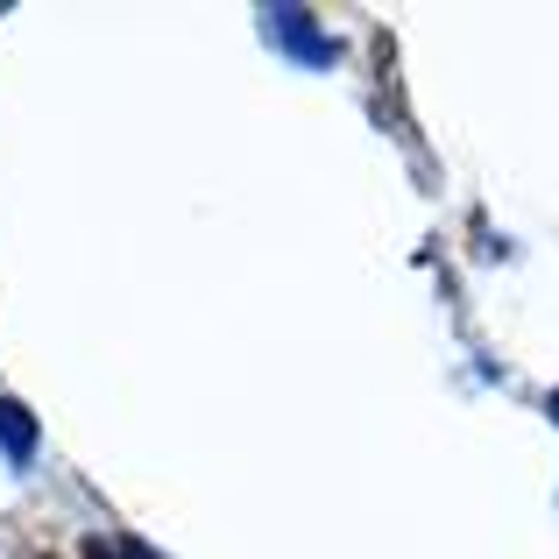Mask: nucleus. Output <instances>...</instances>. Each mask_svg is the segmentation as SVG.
<instances>
[{
    "instance_id": "nucleus-1",
    "label": "nucleus",
    "mask_w": 559,
    "mask_h": 559,
    "mask_svg": "<svg viewBox=\"0 0 559 559\" xmlns=\"http://www.w3.org/2000/svg\"><path fill=\"white\" fill-rule=\"evenodd\" d=\"M0 439H8L14 461H28V411L22 404H0Z\"/></svg>"
},
{
    "instance_id": "nucleus-2",
    "label": "nucleus",
    "mask_w": 559,
    "mask_h": 559,
    "mask_svg": "<svg viewBox=\"0 0 559 559\" xmlns=\"http://www.w3.org/2000/svg\"><path fill=\"white\" fill-rule=\"evenodd\" d=\"M93 559H107V552H99V546H93Z\"/></svg>"
}]
</instances>
